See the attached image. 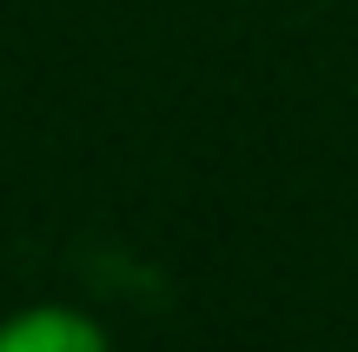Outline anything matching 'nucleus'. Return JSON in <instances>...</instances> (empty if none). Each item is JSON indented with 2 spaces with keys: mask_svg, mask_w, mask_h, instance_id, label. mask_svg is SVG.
I'll return each instance as SVG.
<instances>
[{
  "mask_svg": "<svg viewBox=\"0 0 358 352\" xmlns=\"http://www.w3.org/2000/svg\"><path fill=\"white\" fill-rule=\"evenodd\" d=\"M0 352H113V332L73 300H27L0 313Z\"/></svg>",
  "mask_w": 358,
  "mask_h": 352,
  "instance_id": "1",
  "label": "nucleus"
}]
</instances>
